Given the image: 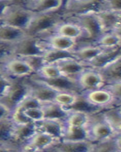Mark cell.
Wrapping results in <instances>:
<instances>
[{
    "label": "cell",
    "instance_id": "cell-46",
    "mask_svg": "<svg viewBox=\"0 0 121 152\" xmlns=\"http://www.w3.org/2000/svg\"><path fill=\"white\" fill-rule=\"evenodd\" d=\"M69 2L70 0H62V8H61V11H64L66 8L68 7Z\"/></svg>",
    "mask_w": 121,
    "mask_h": 152
},
{
    "label": "cell",
    "instance_id": "cell-9",
    "mask_svg": "<svg viewBox=\"0 0 121 152\" xmlns=\"http://www.w3.org/2000/svg\"><path fill=\"white\" fill-rule=\"evenodd\" d=\"M76 83L82 92L102 88L104 85V81L98 69L86 67L79 75Z\"/></svg>",
    "mask_w": 121,
    "mask_h": 152
},
{
    "label": "cell",
    "instance_id": "cell-21",
    "mask_svg": "<svg viewBox=\"0 0 121 152\" xmlns=\"http://www.w3.org/2000/svg\"><path fill=\"white\" fill-rule=\"evenodd\" d=\"M14 123L10 119L0 121V151H16L12 144Z\"/></svg>",
    "mask_w": 121,
    "mask_h": 152
},
{
    "label": "cell",
    "instance_id": "cell-45",
    "mask_svg": "<svg viewBox=\"0 0 121 152\" xmlns=\"http://www.w3.org/2000/svg\"><path fill=\"white\" fill-rule=\"evenodd\" d=\"M13 5H19L22 7L27 8L30 4H31L34 0H9Z\"/></svg>",
    "mask_w": 121,
    "mask_h": 152
},
{
    "label": "cell",
    "instance_id": "cell-18",
    "mask_svg": "<svg viewBox=\"0 0 121 152\" xmlns=\"http://www.w3.org/2000/svg\"><path fill=\"white\" fill-rule=\"evenodd\" d=\"M42 39L49 50L52 49L71 52L76 44V40L74 39L53 33L42 37Z\"/></svg>",
    "mask_w": 121,
    "mask_h": 152
},
{
    "label": "cell",
    "instance_id": "cell-36",
    "mask_svg": "<svg viewBox=\"0 0 121 152\" xmlns=\"http://www.w3.org/2000/svg\"><path fill=\"white\" fill-rule=\"evenodd\" d=\"M21 58H22L27 63L28 66L33 70L34 74L37 72V71L42 66V65L45 64L43 56H31L21 57Z\"/></svg>",
    "mask_w": 121,
    "mask_h": 152
},
{
    "label": "cell",
    "instance_id": "cell-48",
    "mask_svg": "<svg viewBox=\"0 0 121 152\" xmlns=\"http://www.w3.org/2000/svg\"><path fill=\"white\" fill-rule=\"evenodd\" d=\"M4 24L3 23V21H2V20L1 18H0V25H1V24Z\"/></svg>",
    "mask_w": 121,
    "mask_h": 152
},
{
    "label": "cell",
    "instance_id": "cell-13",
    "mask_svg": "<svg viewBox=\"0 0 121 152\" xmlns=\"http://www.w3.org/2000/svg\"><path fill=\"white\" fill-rule=\"evenodd\" d=\"M103 32L121 33V12L102 10L97 12Z\"/></svg>",
    "mask_w": 121,
    "mask_h": 152
},
{
    "label": "cell",
    "instance_id": "cell-25",
    "mask_svg": "<svg viewBox=\"0 0 121 152\" xmlns=\"http://www.w3.org/2000/svg\"><path fill=\"white\" fill-rule=\"evenodd\" d=\"M62 0H34L26 9L36 14L61 10Z\"/></svg>",
    "mask_w": 121,
    "mask_h": 152
},
{
    "label": "cell",
    "instance_id": "cell-39",
    "mask_svg": "<svg viewBox=\"0 0 121 152\" xmlns=\"http://www.w3.org/2000/svg\"><path fill=\"white\" fill-rule=\"evenodd\" d=\"M27 117L33 123H36L44 119L43 111L40 107H33L30 109L23 110Z\"/></svg>",
    "mask_w": 121,
    "mask_h": 152
},
{
    "label": "cell",
    "instance_id": "cell-22",
    "mask_svg": "<svg viewBox=\"0 0 121 152\" xmlns=\"http://www.w3.org/2000/svg\"><path fill=\"white\" fill-rule=\"evenodd\" d=\"M121 56V47L104 49L102 52L86 65L88 67L99 69Z\"/></svg>",
    "mask_w": 121,
    "mask_h": 152
},
{
    "label": "cell",
    "instance_id": "cell-47",
    "mask_svg": "<svg viewBox=\"0 0 121 152\" xmlns=\"http://www.w3.org/2000/svg\"><path fill=\"white\" fill-rule=\"evenodd\" d=\"M80 1H84V0H70V2H69V4L71 3V2H80ZM68 4V5H69ZM64 9V10H65Z\"/></svg>",
    "mask_w": 121,
    "mask_h": 152
},
{
    "label": "cell",
    "instance_id": "cell-30",
    "mask_svg": "<svg viewBox=\"0 0 121 152\" xmlns=\"http://www.w3.org/2000/svg\"><path fill=\"white\" fill-rule=\"evenodd\" d=\"M91 114L82 110H68V115L63 123L68 126L86 127L90 121Z\"/></svg>",
    "mask_w": 121,
    "mask_h": 152
},
{
    "label": "cell",
    "instance_id": "cell-38",
    "mask_svg": "<svg viewBox=\"0 0 121 152\" xmlns=\"http://www.w3.org/2000/svg\"><path fill=\"white\" fill-rule=\"evenodd\" d=\"M11 119L14 124L17 125L33 123L27 117L26 115L24 114V110L19 107H17L16 109L12 111V114H11Z\"/></svg>",
    "mask_w": 121,
    "mask_h": 152
},
{
    "label": "cell",
    "instance_id": "cell-26",
    "mask_svg": "<svg viewBox=\"0 0 121 152\" xmlns=\"http://www.w3.org/2000/svg\"><path fill=\"white\" fill-rule=\"evenodd\" d=\"M84 140H89L86 127L68 126L63 123L62 135L60 141L76 142Z\"/></svg>",
    "mask_w": 121,
    "mask_h": 152
},
{
    "label": "cell",
    "instance_id": "cell-7",
    "mask_svg": "<svg viewBox=\"0 0 121 152\" xmlns=\"http://www.w3.org/2000/svg\"><path fill=\"white\" fill-rule=\"evenodd\" d=\"M80 95L89 104L99 110H104L113 106L121 105V104L116 102L112 95L104 87L95 90L82 91Z\"/></svg>",
    "mask_w": 121,
    "mask_h": 152
},
{
    "label": "cell",
    "instance_id": "cell-14",
    "mask_svg": "<svg viewBox=\"0 0 121 152\" xmlns=\"http://www.w3.org/2000/svg\"><path fill=\"white\" fill-rule=\"evenodd\" d=\"M33 75L40 81L45 82V84L49 85L51 88L58 92L65 91L75 94H80V92H81L76 81L67 78L62 75L53 78H42L39 77L38 75H36V74Z\"/></svg>",
    "mask_w": 121,
    "mask_h": 152
},
{
    "label": "cell",
    "instance_id": "cell-42",
    "mask_svg": "<svg viewBox=\"0 0 121 152\" xmlns=\"http://www.w3.org/2000/svg\"><path fill=\"white\" fill-rule=\"evenodd\" d=\"M104 10L121 12V0H104Z\"/></svg>",
    "mask_w": 121,
    "mask_h": 152
},
{
    "label": "cell",
    "instance_id": "cell-32",
    "mask_svg": "<svg viewBox=\"0 0 121 152\" xmlns=\"http://www.w3.org/2000/svg\"><path fill=\"white\" fill-rule=\"evenodd\" d=\"M80 94L71 93V92H58L55 95L54 101L66 109H69L76 102Z\"/></svg>",
    "mask_w": 121,
    "mask_h": 152
},
{
    "label": "cell",
    "instance_id": "cell-17",
    "mask_svg": "<svg viewBox=\"0 0 121 152\" xmlns=\"http://www.w3.org/2000/svg\"><path fill=\"white\" fill-rule=\"evenodd\" d=\"M104 49L101 48L93 43H76L74 48L71 50V53L73 56L86 66L90 61L95 58Z\"/></svg>",
    "mask_w": 121,
    "mask_h": 152
},
{
    "label": "cell",
    "instance_id": "cell-43",
    "mask_svg": "<svg viewBox=\"0 0 121 152\" xmlns=\"http://www.w3.org/2000/svg\"><path fill=\"white\" fill-rule=\"evenodd\" d=\"M12 111L5 107L2 103L0 102V121L5 119H10Z\"/></svg>",
    "mask_w": 121,
    "mask_h": 152
},
{
    "label": "cell",
    "instance_id": "cell-33",
    "mask_svg": "<svg viewBox=\"0 0 121 152\" xmlns=\"http://www.w3.org/2000/svg\"><path fill=\"white\" fill-rule=\"evenodd\" d=\"M35 74L42 78H53L61 75L58 67L55 62L45 63Z\"/></svg>",
    "mask_w": 121,
    "mask_h": 152
},
{
    "label": "cell",
    "instance_id": "cell-28",
    "mask_svg": "<svg viewBox=\"0 0 121 152\" xmlns=\"http://www.w3.org/2000/svg\"><path fill=\"white\" fill-rule=\"evenodd\" d=\"M44 118L64 120L68 115V110L55 101L41 103Z\"/></svg>",
    "mask_w": 121,
    "mask_h": 152
},
{
    "label": "cell",
    "instance_id": "cell-12",
    "mask_svg": "<svg viewBox=\"0 0 121 152\" xmlns=\"http://www.w3.org/2000/svg\"><path fill=\"white\" fill-rule=\"evenodd\" d=\"M55 63L57 65L62 75L76 81L79 75L87 67L73 56L64 57Z\"/></svg>",
    "mask_w": 121,
    "mask_h": 152
},
{
    "label": "cell",
    "instance_id": "cell-31",
    "mask_svg": "<svg viewBox=\"0 0 121 152\" xmlns=\"http://www.w3.org/2000/svg\"><path fill=\"white\" fill-rule=\"evenodd\" d=\"M93 44L102 49H113L121 47V33L105 32L103 33Z\"/></svg>",
    "mask_w": 121,
    "mask_h": 152
},
{
    "label": "cell",
    "instance_id": "cell-27",
    "mask_svg": "<svg viewBox=\"0 0 121 152\" xmlns=\"http://www.w3.org/2000/svg\"><path fill=\"white\" fill-rule=\"evenodd\" d=\"M27 36L24 30L5 24L0 25V41L15 43Z\"/></svg>",
    "mask_w": 121,
    "mask_h": 152
},
{
    "label": "cell",
    "instance_id": "cell-19",
    "mask_svg": "<svg viewBox=\"0 0 121 152\" xmlns=\"http://www.w3.org/2000/svg\"><path fill=\"white\" fill-rule=\"evenodd\" d=\"M34 123L36 130L47 133L55 138L56 140H60L63 132L62 120L44 118L40 121L36 122Z\"/></svg>",
    "mask_w": 121,
    "mask_h": 152
},
{
    "label": "cell",
    "instance_id": "cell-20",
    "mask_svg": "<svg viewBox=\"0 0 121 152\" xmlns=\"http://www.w3.org/2000/svg\"><path fill=\"white\" fill-rule=\"evenodd\" d=\"M98 70L102 75L104 84L121 81V56Z\"/></svg>",
    "mask_w": 121,
    "mask_h": 152
},
{
    "label": "cell",
    "instance_id": "cell-1",
    "mask_svg": "<svg viewBox=\"0 0 121 152\" xmlns=\"http://www.w3.org/2000/svg\"><path fill=\"white\" fill-rule=\"evenodd\" d=\"M64 20L65 15L61 10L35 14L25 32L28 36L42 38L52 34L54 29Z\"/></svg>",
    "mask_w": 121,
    "mask_h": 152
},
{
    "label": "cell",
    "instance_id": "cell-44",
    "mask_svg": "<svg viewBox=\"0 0 121 152\" xmlns=\"http://www.w3.org/2000/svg\"><path fill=\"white\" fill-rule=\"evenodd\" d=\"M11 4L12 3L9 0H0V18H2L5 11Z\"/></svg>",
    "mask_w": 121,
    "mask_h": 152
},
{
    "label": "cell",
    "instance_id": "cell-34",
    "mask_svg": "<svg viewBox=\"0 0 121 152\" xmlns=\"http://www.w3.org/2000/svg\"><path fill=\"white\" fill-rule=\"evenodd\" d=\"M73 56L71 52L68 51H61L57 50H48V52L43 56V59L45 63H51V62H55L56 61L60 59H62L64 57Z\"/></svg>",
    "mask_w": 121,
    "mask_h": 152
},
{
    "label": "cell",
    "instance_id": "cell-2",
    "mask_svg": "<svg viewBox=\"0 0 121 152\" xmlns=\"http://www.w3.org/2000/svg\"><path fill=\"white\" fill-rule=\"evenodd\" d=\"M65 20L75 22L83 31V37L76 41L78 43H93L104 33L95 12L70 15L66 17Z\"/></svg>",
    "mask_w": 121,
    "mask_h": 152
},
{
    "label": "cell",
    "instance_id": "cell-5",
    "mask_svg": "<svg viewBox=\"0 0 121 152\" xmlns=\"http://www.w3.org/2000/svg\"><path fill=\"white\" fill-rule=\"evenodd\" d=\"M48 50L42 38L27 35L14 43V55L18 57L44 56Z\"/></svg>",
    "mask_w": 121,
    "mask_h": 152
},
{
    "label": "cell",
    "instance_id": "cell-40",
    "mask_svg": "<svg viewBox=\"0 0 121 152\" xmlns=\"http://www.w3.org/2000/svg\"><path fill=\"white\" fill-rule=\"evenodd\" d=\"M41 107V102L39 101L36 98H35L34 97H33L31 94H30L23 100L17 107H19L22 110H27L30 109V108H33V107Z\"/></svg>",
    "mask_w": 121,
    "mask_h": 152
},
{
    "label": "cell",
    "instance_id": "cell-37",
    "mask_svg": "<svg viewBox=\"0 0 121 152\" xmlns=\"http://www.w3.org/2000/svg\"><path fill=\"white\" fill-rule=\"evenodd\" d=\"M105 89L112 95L114 99L118 104H121V81H115L111 83H106L104 85Z\"/></svg>",
    "mask_w": 121,
    "mask_h": 152
},
{
    "label": "cell",
    "instance_id": "cell-4",
    "mask_svg": "<svg viewBox=\"0 0 121 152\" xmlns=\"http://www.w3.org/2000/svg\"><path fill=\"white\" fill-rule=\"evenodd\" d=\"M100 112L91 114L90 121L86 126L89 140L92 143L102 142L117 135L108 123L102 118Z\"/></svg>",
    "mask_w": 121,
    "mask_h": 152
},
{
    "label": "cell",
    "instance_id": "cell-35",
    "mask_svg": "<svg viewBox=\"0 0 121 152\" xmlns=\"http://www.w3.org/2000/svg\"><path fill=\"white\" fill-rule=\"evenodd\" d=\"M14 43L0 41V65L14 56Z\"/></svg>",
    "mask_w": 121,
    "mask_h": 152
},
{
    "label": "cell",
    "instance_id": "cell-11",
    "mask_svg": "<svg viewBox=\"0 0 121 152\" xmlns=\"http://www.w3.org/2000/svg\"><path fill=\"white\" fill-rule=\"evenodd\" d=\"M58 142L48 134L37 131L27 143L21 148V151H47L55 143Z\"/></svg>",
    "mask_w": 121,
    "mask_h": 152
},
{
    "label": "cell",
    "instance_id": "cell-23",
    "mask_svg": "<svg viewBox=\"0 0 121 152\" xmlns=\"http://www.w3.org/2000/svg\"><path fill=\"white\" fill-rule=\"evenodd\" d=\"M102 118L111 126L114 132L121 133V105H116L101 110Z\"/></svg>",
    "mask_w": 121,
    "mask_h": 152
},
{
    "label": "cell",
    "instance_id": "cell-6",
    "mask_svg": "<svg viewBox=\"0 0 121 152\" xmlns=\"http://www.w3.org/2000/svg\"><path fill=\"white\" fill-rule=\"evenodd\" d=\"M35 14L26 8L11 4L5 11L2 20L4 24L26 31Z\"/></svg>",
    "mask_w": 121,
    "mask_h": 152
},
{
    "label": "cell",
    "instance_id": "cell-24",
    "mask_svg": "<svg viewBox=\"0 0 121 152\" xmlns=\"http://www.w3.org/2000/svg\"><path fill=\"white\" fill-rule=\"evenodd\" d=\"M52 33L72 38L76 41L83 37V31L80 27L75 22L69 20H64V21L60 22L54 29Z\"/></svg>",
    "mask_w": 121,
    "mask_h": 152
},
{
    "label": "cell",
    "instance_id": "cell-15",
    "mask_svg": "<svg viewBox=\"0 0 121 152\" xmlns=\"http://www.w3.org/2000/svg\"><path fill=\"white\" fill-rule=\"evenodd\" d=\"M93 143L89 140L68 142L58 141L54 144L47 151L58 152H92Z\"/></svg>",
    "mask_w": 121,
    "mask_h": 152
},
{
    "label": "cell",
    "instance_id": "cell-41",
    "mask_svg": "<svg viewBox=\"0 0 121 152\" xmlns=\"http://www.w3.org/2000/svg\"><path fill=\"white\" fill-rule=\"evenodd\" d=\"M12 79L0 72V99L5 95L11 84Z\"/></svg>",
    "mask_w": 121,
    "mask_h": 152
},
{
    "label": "cell",
    "instance_id": "cell-16",
    "mask_svg": "<svg viewBox=\"0 0 121 152\" xmlns=\"http://www.w3.org/2000/svg\"><path fill=\"white\" fill-rule=\"evenodd\" d=\"M37 131L34 123L27 124H14L13 134H12V144L16 151H20L21 148L27 142L34 133Z\"/></svg>",
    "mask_w": 121,
    "mask_h": 152
},
{
    "label": "cell",
    "instance_id": "cell-10",
    "mask_svg": "<svg viewBox=\"0 0 121 152\" xmlns=\"http://www.w3.org/2000/svg\"><path fill=\"white\" fill-rule=\"evenodd\" d=\"M27 81L30 88V94L33 97L41 103L54 101L55 97L58 91L43 81H40L33 74L27 77Z\"/></svg>",
    "mask_w": 121,
    "mask_h": 152
},
{
    "label": "cell",
    "instance_id": "cell-29",
    "mask_svg": "<svg viewBox=\"0 0 121 152\" xmlns=\"http://www.w3.org/2000/svg\"><path fill=\"white\" fill-rule=\"evenodd\" d=\"M121 134H117L102 142L93 143L92 152H120Z\"/></svg>",
    "mask_w": 121,
    "mask_h": 152
},
{
    "label": "cell",
    "instance_id": "cell-3",
    "mask_svg": "<svg viewBox=\"0 0 121 152\" xmlns=\"http://www.w3.org/2000/svg\"><path fill=\"white\" fill-rule=\"evenodd\" d=\"M11 79L10 85L5 95L0 99V102L12 112L24 99L30 94V88L27 78Z\"/></svg>",
    "mask_w": 121,
    "mask_h": 152
},
{
    "label": "cell",
    "instance_id": "cell-8",
    "mask_svg": "<svg viewBox=\"0 0 121 152\" xmlns=\"http://www.w3.org/2000/svg\"><path fill=\"white\" fill-rule=\"evenodd\" d=\"M0 72L9 78H27L34 74L22 58L13 56L0 65Z\"/></svg>",
    "mask_w": 121,
    "mask_h": 152
}]
</instances>
